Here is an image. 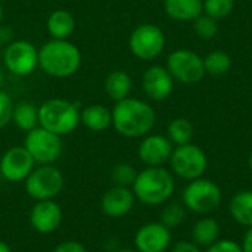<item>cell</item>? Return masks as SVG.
I'll return each instance as SVG.
<instances>
[{"instance_id":"cell-33","label":"cell","mask_w":252,"mask_h":252,"mask_svg":"<svg viewBox=\"0 0 252 252\" xmlns=\"http://www.w3.org/2000/svg\"><path fill=\"white\" fill-rule=\"evenodd\" d=\"M52 252H87L86 247L78 241H63L58 244Z\"/></svg>"},{"instance_id":"cell-14","label":"cell","mask_w":252,"mask_h":252,"mask_svg":"<svg viewBox=\"0 0 252 252\" xmlns=\"http://www.w3.org/2000/svg\"><path fill=\"white\" fill-rule=\"evenodd\" d=\"M174 145L167 136L162 134H146L142 137L137 157L145 167H164L173 154Z\"/></svg>"},{"instance_id":"cell-32","label":"cell","mask_w":252,"mask_h":252,"mask_svg":"<svg viewBox=\"0 0 252 252\" xmlns=\"http://www.w3.org/2000/svg\"><path fill=\"white\" fill-rule=\"evenodd\" d=\"M204 252H244L239 242L233 239H219L208 248H205Z\"/></svg>"},{"instance_id":"cell-7","label":"cell","mask_w":252,"mask_h":252,"mask_svg":"<svg viewBox=\"0 0 252 252\" xmlns=\"http://www.w3.org/2000/svg\"><path fill=\"white\" fill-rule=\"evenodd\" d=\"M27 195L34 201L55 199L65 186L63 174L55 165H35L24 182Z\"/></svg>"},{"instance_id":"cell-15","label":"cell","mask_w":252,"mask_h":252,"mask_svg":"<svg viewBox=\"0 0 252 252\" xmlns=\"http://www.w3.org/2000/svg\"><path fill=\"white\" fill-rule=\"evenodd\" d=\"M30 226L40 235L55 233L63 220V213L61 205L55 199L35 201L30 211Z\"/></svg>"},{"instance_id":"cell-11","label":"cell","mask_w":252,"mask_h":252,"mask_svg":"<svg viewBox=\"0 0 252 252\" xmlns=\"http://www.w3.org/2000/svg\"><path fill=\"white\" fill-rule=\"evenodd\" d=\"M3 63L13 75H30L38 68V49L28 40H13L4 47Z\"/></svg>"},{"instance_id":"cell-10","label":"cell","mask_w":252,"mask_h":252,"mask_svg":"<svg viewBox=\"0 0 252 252\" xmlns=\"http://www.w3.org/2000/svg\"><path fill=\"white\" fill-rule=\"evenodd\" d=\"M165 68L168 69L174 81L188 86L199 83L207 74L204 66V58L188 49H177L170 53V56L167 58Z\"/></svg>"},{"instance_id":"cell-2","label":"cell","mask_w":252,"mask_h":252,"mask_svg":"<svg viewBox=\"0 0 252 252\" xmlns=\"http://www.w3.org/2000/svg\"><path fill=\"white\" fill-rule=\"evenodd\" d=\"M131 190L140 204L159 207L171 199L176 190V179L165 167H145L137 173Z\"/></svg>"},{"instance_id":"cell-16","label":"cell","mask_w":252,"mask_h":252,"mask_svg":"<svg viewBox=\"0 0 252 252\" xmlns=\"http://www.w3.org/2000/svg\"><path fill=\"white\" fill-rule=\"evenodd\" d=\"M143 93L155 102L168 99L174 90V78L165 66L152 65L142 75Z\"/></svg>"},{"instance_id":"cell-40","label":"cell","mask_w":252,"mask_h":252,"mask_svg":"<svg viewBox=\"0 0 252 252\" xmlns=\"http://www.w3.org/2000/svg\"><path fill=\"white\" fill-rule=\"evenodd\" d=\"M1 21H3V7L0 4V24H1Z\"/></svg>"},{"instance_id":"cell-5","label":"cell","mask_w":252,"mask_h":252,"mask_svg":"<svg viewBox=\"0 0 252 252\" xmlns=\"http://www.w3.org/2000/svg\"><path fill=\"white\" fill-rule=\"evenodd\" d=\"M221 188L214 180L207 177L188 182L182 193V204L189 213L196 216H210L221 205Z\"/></svg>"},{"instance_id":"cell-36","label":"cell","mask_w":252,"mask_h":252,"mask_svg":"<svg viewBox=\"0 0 252 252\" xmlns=\"http://www.w3.org/2000/svg\"><path fill=\"white\" fill-rule=\"evenodd\" d=\"M241 247H242V251L244 252H252V226L247 229Z\"/></svg>"},{"instance_id":"cell-12","label":"cell","mask_w":252,"mask_h":252,"mask_svg":"<svg viewBox=\"0 0 252 252\" xmlns=\"http://www.w3.org/2000/svg\"><path fill=\"white\" fill-rule=\"evenodd\" d=\"M35 168V162L22 146L9 148L0 158V174L9 183H21Z\"/></svg>"},{"instance_id":"cell-35","label":"cell","mask_w":252,"mask_h":252,"mask_svg":"<svg viewBox=\"0 0 252 252\" xmlns=\"http://www.w3.org/2000/svg\"><path fill=\"white\" fill-rule=\"evenodd\" d=\"M12 37H13L12 30H10L9 27H4V25L0 24V44H6V46H7L9 43L13 41Z\"/></svg>"},{"instance_id":"cell-24","label":"cell","mask_w":252,"mask_h":252,"mask_svg":"<svg viewBox=\"0 0 252 252\" xmlns=\"http://www.w3.org/2000/svg\"><path fill=\"white\" fill-rule=\"evenodd\" d=\"M12 123L16 126V128L25 133L38 127V106L31 102L16 103L12 114Z\"/></svg>"},{"instance_id":"cell-13","label":"cell","mask_w":252,"mask_h":252,"mask_svg":"<svg viewBox=\"0 0 252 252\" xmlns=\"http://www.w3.org/2000/svg\"><path fill=\"white\" fill-rule=\"evenodd\" d=\"M133 241L136 251L165 252L171 248L173 233L161 221H151L136 230Z\"/></svg>"},{"instance_id":"cell-31","label":"cell","mask_w":252,"mask_h":252,"mask_svg":"<svg viewBox=\"0 0 252 252\" xmlns=\"http://www.w3.org/2000/svg\"><path fill=\"white\" fill-rule=\"evenodd\" d=\"M15 103L7 92L0 89V128H4L12 123V114H13Z\"/></svg>"},{"instance_id":"cell-34","label":"cell","mask_w":252,"mask_h":252,"mask_svg":"<svg viewBox=\"0 0 252 252\" xmlns=\"http://www.w3.org/2000/svg\"><path fill=\"white\" fill-rule=\"evenodd\" d=\"M170 252H204L201 247H198L193 241H179L171 245Z\"/></svg>"},{"instance_id":"cell-20","label":"cell","mask_w":252,"mask_h":252,"mask_svg":"<svg viewBox=\"0 0 252 252\" xmlns=\"http://www.w3.org/2000/svg\"><path fill=\"white\" fill-rule=\"evenodd\" d=\"M229 214L235 223L244 227L252 226V190L245 189L236 192L229 202Z\"/></svg>"},{"instance_id":"cell-8","label":"cell","mask_w":252,"mask_h":252,"mask_svg":"<svg viewBox=\"0 0 252 252\" xmlns=\"http://www.w3.org/2000/svg\"><path fill=\"white\" fill-rule=\"evenodd\" d=\"M24 148L34 159L35 165H53L62 155L63 143L61 136L38 126L27 133Z\"/></svg>"},{"instance_id":"cell-3","label":"cell","mask_w":252,"mask_h":252,"mask_svg":"<svg viewBox=\"0 0 252 252\" xmlns=\"http://www.w3.org/2000/svg\"><path fill=\"white\" fill-rule=\"evenodd\" d=\"M81 52L69 40L50 38L38 49V66L50 77L68 78L81 66Z\"/></svg>"},{"instance_id":"cell-23","label":"cell","mask_w":252,"mask_h":252,"mask_svg":"<svg viewBox=\"0 0 252 252\" xmlns=\"http://www.w3.org/2000/svg\"><path fill=\"white\" fill-rule=\"evenodd\" d=\"M131 89H133V80L130 74L123 69L111 71L105 78V92L115 102L130 97Z\"/></svg>"},{"instance_id":"cell-22","label":"cell","mask_w":252,"mask_h":252,"mask_svg":"<svg viewBox=\"0 0 252 252\" xmlns=\"http://www.w3.org/2000/svg\"><path fill=\"white\" fill-rule=\"evenodd\" d=\"M164 10L174 21H195L202 13V0H164Z\"/></svg>"},{"instance_id":"cell-29","label":"cell","mask_w":252,"mask_h":252,"mask_svg":"<svg viewBox=\"0 0 252 252\" xmlns=\"http://www.w3.org/2000/svg\"><path fill=\"white\" fill-rule=\"evenodd\" d=\"M235 9V0H202V13L214 18H227Z\"/></svg>"},{"instance_id":"cell-39","label":"cell","mask_w":252,"mask_h":252,"mask_svg":"<svg viewBox=\"0 0 252 252\" xmlns=\"http://www.w3.org/2000/svg\"><path fill=\"white\" fill-rule=\"evenodd\" d=\"M248 167H250V170H251L252 173V152L251 155H250V158H248Z\"/></svg>"},{"instance_id":"cell-17","label":"cell","mask_w":252,"mask_h":252,"mask_svg":"<svg viewBox=\"0 0 252 252\" xmlns=\"http://www.w3.org/2000/svg\"><path fill=\"white\" fill-rule=\"evenodd\" d=\"M136 196L131 188L112 186L108 189L100 199V210L106 217L121 219L126 217L134 207Z\"/></svg>"},{"instance_id":"cell-27","label":"cell","mask_w":252,"mask_h":252,"mask_svg":"<svg viewBox=\"0 0 252 252\" xmlns=\"http://www.w3.org/2000/svg\"><path fill=\"white\" fill-rule=\"evenodd\" d=\"M188 216V210L182 202H167L161 211V223L167 226L170 230L180 227Z\"/></svg>"},{"instance_id":"cell-9","label":"cell","mask_w":252,"mask_h":252,"mask_svg":"<svg viewBox=\"0 0 252 252\" xmlns=\"http://www.w3.org/2000/svg\"><path fill=\"white\" fill-rule=\"evenodd\" d=\"M128 47L137 59L152 61L162 53L165 47V34L155 24H140L131 31Z\"/></svg>"},{"instance_id":"cell-1","label":"cell","mask_w":252,"mask_h":252,"mask_svg":"<svg viewBox=\"0 0 252 252\" xmlns=\"http://www.w3.org/2000/svg\"><path fill=\"white\" fill-rule=\"evenodd\" d=\"M155 121V109L148 102L137 97L115 102L112 109V127L123 137H145L152 131Z\"/></svg>"},{"instance_id":"cell-4","label":"cell","mask_w":252,"mask_h":252,"mask_svg":"<svg viewBox=\"0 0 252 252\" xmlns=\"http://www.w3.org/2000/svg\"><path fill=\"white\" fill-rule=\"evenodd\" d=\"M80 106L71 100L53 97L38 106V126L58 134L66 136L80 126Z\"/></svg>"},{"instance_id":"cell-30","label":"cell","mask_w":252,"mask_h":252,"mask_svg":"<svg viewBox=\"0 0 252 252\" xmlns=\"http://www.w3.org/2000/svg\"><path fill=\"white\" fill-rule=\"evenodd\" d=\"M193 30L196 35L202 40H213L217 32H219V24L217 19L201 13L195 21H193Z\"/></svg>"},{"instance_id":"cell-26","label":"cell","mask_w":252,"mask_h":252,"mask_svg":"<svg viewBox=\"0 0 252 252\" xmlns=\"http://www.w3.org/2000/svg\"><path fill=\"white\" fill-rule=\"evenodd\" d=\"M204 66H205L207 74L220 77L230 71L232 58L229 53H226L223 50H213L204 58Z\"/></svg>"},{"instance_id":"cell-19","label":"cell","mask_w":252,"mask_h":252,"mask_svg":"<svg viewBox=\"0 0 252 252\" xmlns=\"http://www.w3.org/2000/svg\"><path fill=\"white\" fill-rule=\"evenodd\" d=\"M221 227L220 223L211 216H201L192 226L190 241H193L201 248H208L220 239Z\"/></svg>"},{"instance_id":"cell-37","label":"cell","mask_w":252,"mask_h":252,"mask_svg":"<svg viewBox=\"0 0 252 252\" xmlns=\"http://www.w3.org/2000/svg\"><path fill=\"white\" fill-rule=\"evenodd\" d=\"M0 252H13V251H12V248L9 247V244H6V242L0 241Z\"/></svg>"},{"instance_id":"cell-6","label":"cell","mask_w":252,"mask_h":252,"mask_svg":"<svg viewBox=\"0 0 252 252\" xmlns=\"http://www.w3.org/2000/svg\"><path fill=\"white\" fill-rule=\"evenodd\" d=\"M170 171L186 182H192L195 179L204 177L208 168L207 154L193 143L180 145L173 149L170 157Z\"/></svg>"},{"instance_id":"cell-18","label":"cell","mask_w":252,"mask_h":252,"mask_svg":"<svg viewBox=\"0 0 252 252\" xmlns=\"http://www.w3.org/2000/svg\"><path fill=\"white\" fill-rule=\"evenodd\" d=\"M80 124L94 133L105 131L112 127V111L100 103L89 105L80 111Z\"/></svg>"},{"instance_id":"cell-21","label":"cell","mask_w":252,"mask_h":252,"mask_svg":"<svg viewBox=\"0 0 252 252\" xmlns=\"http://www.w3.org/2000/svg\"><path fill=\"white\" fill-rule=\"evenodd\" d=\"M47 32L55 40H68L75 30V19L71 12L65 9L53 10L46 22Z\"/></svg>"},{"instance_id":"cell-25","label":"cell","mask_w":252,"mask_h":252,"mask_svg":"<svg viewBox=\"0 0 252 252\" xmlns=\"http://www.w3.org/2000/svg\"><path fill=\"white\" fill-rule=\"evenodd\" d=\"M193 134H195V128H193L192 123L183 117L174 118L167 127V137L176 146L192 143Z\"/></svg>"},{"instance_id":"cell-38","label":"cell","mask_w":252,"mask_h":252,"mask_svg":"<svg viewBox=\"0 0 252 252\" xmlns=\"http://www.w3.org/2000/svg\"><path fill=\"white\" fill-rule=\"evenodd\" d=\"M117 252H139V251H136V250H133V248H123V250H118Z\"/></svg>"},{"instance_id":"cell-28","label":"cell","mask_w":252,"mask_h":252,"mask_svg":"<svg viewBox=\"0 0 252 252\" xmlns=\"http://www.w3.org/2000/svg\"><path fill=\"white\" fill-rule=\"evenodd\" d=\"M137 170L127 162H120L117 164L112 171H111V180L114 186H123V188H131L136 177H137Z\"/></svg>"},{"instance_id":"cell-41","label":"cell","mask_w":252,"mask_h":252,"mask_svg":"<svg viewBox=\"0 0 252 252\" xmlns=\"http://www.w3.org/2000/svg\"><path fill=\"white\" fill-rule=\"evenodd\" d=\"M3 78H4V75H3V72H1V69H0V86H1V83H3Z\"/></svg>"}]
</instances>
